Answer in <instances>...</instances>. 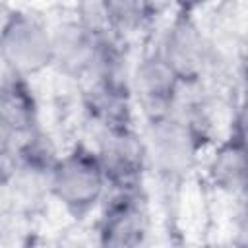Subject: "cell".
<instances>
[{"label": "cell", "mask_w": 248, "mask_h": 248, "mask_svg": "<svg viewBox=\"0 0 248 248\" xmlns=\"http://www.w3.org/2000/svg\"><path fill=\"white\" fill-rule=\"evenodd\" d=\"M103 167L108 188L143 184L149 174L147 151L141 130L136 124L95 130L91 145Z\"/></svg>", "instance_id": "5"}, {"label": "cell", "mask_w": 248, "mask_h": 248, "mask_svg": "<svg viewBox=\"0 0 248 248\" xmlns=\"http://www.w3.org/2000/svg\"><path fill=\"white\" fill-rule=\"evenodd\" d=\"M95 225L97 244L107 248L145 246L153 232L151 198L143 184L108 188Z\"/></svg>", "instance_id": "4"}, {"label": "cell", "mask_w": 248, "mask_h": 248, "mask_svg": "<svg viewBox=\"0 0 248 248\" xmlns=\"http://www.w3.org/2000/svg\"><path fill=\"white\" fill-rule=\"evenodd\" d=\"M112 33L130 41L147 31L157 17L155 0H105Z\"/></svg>", "instance_id": "12"}, {"label": "cell", "mask_w": 248, "mask_h": 248, "mask_svg": "<svg viewBox=\"0 0 248 248\" xmlns=\"http://www.w3.org/2000/svg\"><path fill=\"white\" fill-rule=\"evenodd\" d=\"M167 4H170L174 8V12H186V14H194L198 8H202L203 4H207L209 0H165Z\"/></svg>", "instance_id": "16"}, {"label": "cell", "mask_w": 248, "mask_h": 248, "mask_svg": "<svg viewBox=\"0 0 248 248\" xmlns=\"http://www.w3.org/2000/svg\"><path fill=\"white\" fill-rule=\"evenodd\" d=\"M52 37V70L64 79L79 83L93 60L99 37L85 31L74 16L50 25Z\"/></svg>", "instance_id": "10"}, {"label": "cell", "mask_w": 248, "mask_h": 248, "mask_svg": "<svg viewBox=\"0 0 248 248\" xmlns=\"http://www.w3.org/2000/svg\"><path fill=\"white\" fill-rule=\"evenodd\" d=\"M17 12L19 10L14 4H10L8 0H0V45L6 39L10 27H12L14 19H16V16H17Z\"/></svg>", "instance_id": "15"}, {"label": "cell", "mask_w": 248, "mask_h": 248, "mask_svg": "<svg viewBox=\"0 0 248 248\" xmlns=\"http://www.w3.org/2000/svg\"><path fill=\"white\" fill-rule=\"evenodd\" d=\"M246 141H244V110L236 105L231 114L227 136L215 145L207 161V182L215 192L232 200L246 194Z\"/></svg>", "instance_id": "8"}, {"label": "cell", "mask_w": 248, "mask_h": 248, "mask_svg": "<svg viewBox=\"0 0 248 248\" xmlns=\"http://www.w3.org/2000/svg\"><path fill=\"white\" fill-rule=\"evenodd\" d=\"M72 16L85 31H89L95 37L114 35L105 0H76Z\"/></svg>", "instance_id": "13"}, {"label": "cell", "mask_w": 248, "mask_h": 248, "mask_svg": "<svg viewBox=\"0 0 248 248\" xmlns=\"http://www.w3.org/2000/svg\"><path fill=\"white\" fill-rule=\"evenodd\" d=\"M141 136L149 172L159 182H184L209 145L184 118L174 112L143 118Z\"/></svg>", "instance_id": "2"}, {"label": "cell", "mask_w": 248, "mask_h": 248, "mask_svg": "<svg viewBox=\"0 0 248 248\" xmlns=\"http://www.w3.org/2000/svg\"><path fill=\"white\" fill-rule=\"evenodd\" d=\"M0 112L23 134L41 126V108L35 89L27 78L16 76L0 91Z\"/></svg>", "instance_id": "11"}, {"label": "cell", "mask_w": 248, "mask_h": 248, "mask_svg": "<svg viewBox=\"0 0 248 248\" xmlns=\"http://www.w3.org/2000/svg\"><path fill=\"white\" fill-rule=\"evenodd\" d=\"M16 76H17V74L10 68V64L6 62V58H4L2 52H0V91H2V89L10 83V79L16 78Z\"/></svg>", "instance_id": "17"}, {"label": "cell", "mask_w": 248, "mask_h": 248, "mask_svg": "<svg viewBox=\"0 0 248 248\" xmlns=\"http://www.w3.org/2000/svg\"><path fill=\"white\" fill-rule=\"evenodd\" d=\"M155 50L176 72L182 81L232 79V64L200 21L186 12H174L155 41Z\"/></svg>", "instance_id": "1"}, {"label": "cell", "mask_w": 248, "mask_h": 248, "mask_svg": "<svg viewBox=\"0 0 248 248\" xmlns=\"http://www.w3.org/2000/svg\"><path fill=\"white\" fill-rule=\"evenodd\" d=\"M78 99L85 120L95 130L136 124V105L128 85L81 81L78 83Z\"/></svg>", "instance_id": "9"}, {"label": "cell", "mask_w": 248, "mask_h": 248, "mask_svg": "<svg viewBox=\"0 0 248 248\" xmlns=\"http://www.w3.org/2000/svg\"><path fill=\"white\" fill-rule=\"evenodd\" d=\"M19 132L14 128V124L0 112V159L8 157L14 153L16 143H17Z\"/></svg>", "instance_id": "14"}, {"label": "cell", "mask_w": 248, "mask_h": 248, "mask_svg": "<svg viewBox=\"0 0 248 248\" xmlns=\"http://www.w3.org/2000/svg\"><path fill=\"white\" fill-rule=\"evenodd\" d=\"M0 52L17 76L31 79L43 74L52 68L50 25L39 14L19 10L0 45Z\"/></svg>", "instance_id": "6"}, {"label": "cell", "mask_w": 248, "mask_h": 248, "mask_svg": "<svg viewBox=\"0 0 248 248\" xmlns=\"http://www.w3.org/2000/svg\"><path fill=\"white\" fill-rule=\"evenodd\" d=\"M108 190L103 167L91 145L76 141L60 153L50 170V198L70 215L81 219L95 209Z\"/></svg>", "instance_id": "3"}, {"label": "cell", "mask_w": 248, "mask_h": 248, "mask_svg": "<svg viewBox=\"0 0 248 248\" xmlns=\"http://www.w3.org/2000/svg\"><path fill=\"white\" fill-rule=\"evenodd\" d=\"M0 198H2V188H0Z\"/></svg>", "instance_id": "18"}, {"label": "cell", "mask_w": 248, "mask_h": 248, "mask_svg": "<svg viewBox=\"0 0 248 248\" xmlns=\"http://www.w3.org/2000/svg\"><path fill=\"white\" fill-rule=\"evenodd\" d=\"M180 85L182 79L163 60L155 46L143 50L136 60H132L130 93L136 110L141 112V118L170 112Z\"/></svg>", "instance_id": "7"}]
</instances>
